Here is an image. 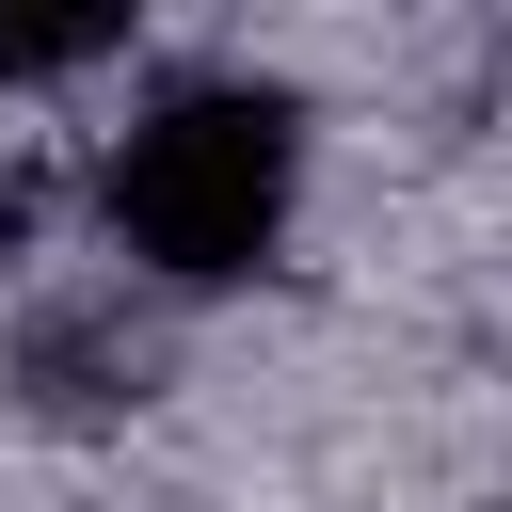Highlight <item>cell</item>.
<instances>
[{"instance_id":"obj_1","label":"cell","mask_w":512,"mask_h":512,"mask_svg":"<svg viewBox=\"0 0 512 512\" xmlns=\"http://www.w3.org/2000/svg\"><path fill=\"white\" fill-rule=\"evenodd\" d=\"M304 96L192 64L96 128V240L128 288H256L304 240Z\"/></svg>"},{"instance_id":"obj_2","label":"cell","mask_w":512,"mask_h":512,"mask_svg":"<svg viewBox=\"0 0 512 512\" xmlns=\"http://www.w3.org/2000/svg\"><path fill=\"white\" fill-rule=\"evenodd\" d=\"M128 64V16H0V96H48V80H112Z\"/></svg>"}]
</instances>
